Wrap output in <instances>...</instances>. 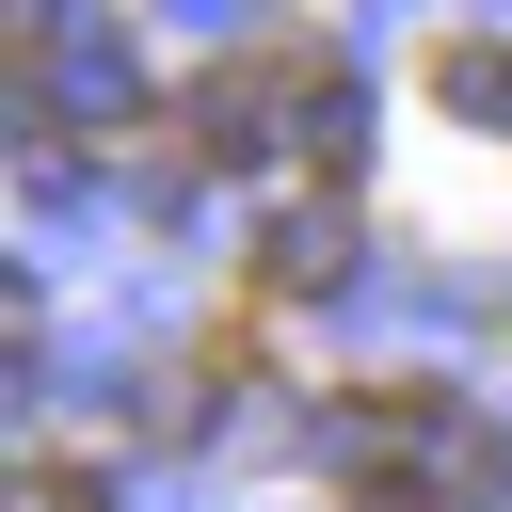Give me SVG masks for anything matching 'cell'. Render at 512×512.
Listing matches in <instances>:
<instances>
[{
	"instance_id": "6da1fadb",
	"label": "cell",
	"mask_w": 512,
	"mask_h": 512,
	"mask_svg": "<svg viewBox=\"0 0 512 512\" xmlns=\"http://www.w3.org/2000/svg\"><path fill=\"white\" fill-rule=\"evenodd\" d=\"M256 272H272L288 304H320V288H352V224H336V208H288V224L256 240Z\"/></svg>"
},
{
	"instance_id": "7a4b0ae2",
	"label": "cell",
	"mask_w": 512,
	"mask_h": 512,
	"mask_svg": "<svg viewBox=\"0 0 512 512\" xmlns=\"http://www.w3.org/2000/svg\"><path fill=\"white\" fill-rule=\"evenodd\" d=\"M432 112L512 128V48H496V32H432Z\"/></svg>"
},
{
	"instance_id": "3957f363",
	"label": "cell",
	"mask_w": 512,
	"mask_h": 512,
	"mask_svg": "<svg viewBox=\"0 0 512 512\" xmlns=\"http://www.w3.org/2000/svg\"><path fill=\"white\" fill-rule=\"evenodd\" d=\"M16 512H96V480H32V496H16Z\"/></svg>"
}]
</instances>
